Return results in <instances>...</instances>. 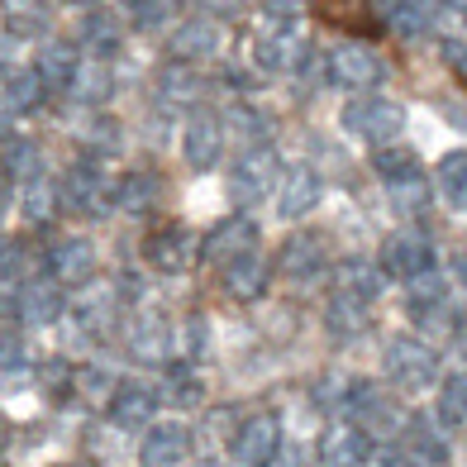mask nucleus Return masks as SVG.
<instances>
[{"label":"nucleus","instance_id":"obj_1","mask_svg":"<svg viewBox=\"0 0 467 467\" xmlns=\"http://www.w3.org/2000/svg\"><path fill=\"white\" fill-rule=\"evenodd\" d=\"M115 186L119 182H110V172H105L96 158H87V162H72L67 172H62L57 196H62V205H67L72 215L100 220V215H110V210H115Z\"/></svg>","mask_w":467,"mask_h":467},{"label":"nucleus","instance_id":"obj_2","mask_svg":"<svg viewBox=\"0 0 467 467\" xmlns=\"http://www.w3.org/2000/svg\"><path fill=\"white\" fill-rule=\"evenodd\" d=\"M381 372H387V381L396 391H424L439 381V353L424 344V338L400 334L387 344V353H381Z\"/></svg>","mask_w":467,"mask_h":467},{"label":"nucleus","instance_id":"obj_3","mask_svg":"<svg viewBox=\"0 0 467 467\" xmlns=\"http://www.w3.org/2000/svg\"><path fill=\"white\" fill-rule=\"evenodd\" d=\"M406 130V110H400L396 100H381V96H358L344 105V134L363 139L372 148H387L400 139Z\"/></svg>","mask_w":467,"mask_h":467},{"label":"nucleus","instance_id":"obj_4","mask_svg":"<svg viewBox=\"0 0 467 467\" xmlns=\"http://www.w3.org/2000/svg\"><path fill=\"white\" fill-rule=\"evenodd\" d=\"M325 77L334 81L338 91L368 96L372 87H381V81H387V62H381L377 48H368V44H334V48L325 53Z\"/></svg>","mask_w":467,"mask_h":467},{"label":"nucleus","instance_id":"obj_5","mask_svg":"<svg viewBox=\"0 0 467 467\" xmlns=\"http://www.w3.org/2000/svg\"><path fill=\"white\" fill-rule=\"evenodd\" d=\"M277 186H282V158H277V148H248V153L234 162V196H239L244 205H263L267 196H277Z\"/></svg>","mask_w":467,"mask_h":467},{"label":"nucleus","instance_id":"obj_6","mask_svg":"<svg viewBox=\"0 0 467 467\" xmlns=\"http://www.w3.org/2000/svg\"><path fill=\"white\" fill-rule=\"evenodd\" d=\"M229 453L239 467H272L282 458V420L277 415H248L229 439Z\"/></svg>","mask_w":467,"mask_h":467},{"label":"nucleus","instance_id":"obj_7","mask_svg":"<svg viewBox=\"0 0 467 467\" xmlns=\"http://www.w3.org/2000/svg\"><path fill=\"white\" fill-rule=\"evenodd\" d=\"M372 453H377V439L363 430V424H353V420L329 424V430L320 434V449H315L320 467H368Z\"/></svg>","mask_w":467,"mask_h":467},{"label":"nucleus","instance_id":"obj_8","mask_svg":"<svg viewBox=\"0 0 467 467\" xmlns=\"http://www.w3.org/2000/svg\"><path fill=\"white\" fill-rule=\"evenodd\" d=\"M381 272L396 282H415L424 272H434V244L415 229H400L381 244Z\"/></svg>","mask_w":467,"mask_h":467},{"label":"nucleus","instance_id":"obj_9","mask_svg":"<svg viewBox=\"0 0 467 467\" xmlns=\"http://www.w3.org/2000/svg\"><path fill=\"white\" fill-rule=\"evenodd\" d=\"M148 263H153L158 272H167V277H182V272L201 258V244H196V234H191L186 224H162L158 234H148Z\"/></svg>","mask_w":467,"mask_h":467},{"label":"nucleus","instance_id":"obj_10","mask_svg":"<svg viewBox=\"0 0 467 467\" xmlns=\"http://www.w3.org/2000/svg\"><path fill=\"white\" fill-rule=\"evenodd\" d=\"M224 139H229L224 119H220V115H210V110H201V115H191V119H186L182 153H186V162L196 167V172H210V167L224 158Z\"/></svg>","mask_w":467,"mask_h":467},{"label":"nucleus","instance_id":"obj_11","mask_svg":"<svg viewBox=\"0 0 467 467\" xmlns=\"http://www.w3.org/2000/svg\"><path fill=\"white\" fill-rule=\"evenodd\" d=\"M400 449H406L420 467H449V458H453L449 430H443L434 415H410L406 430H400Z\"/></svg>","mask_w":467,"mask_h":467},{"label":"nucleus","instance_id":"obj_12","mask_svg":"<svg viewBox=\"0 0 467 467\" xmlns=\"http://www.w3.org/2000/svg\"><path fill=\"white\" fill-rule=\"evenodd\" d=\"M191 453V430L182 420L148 424V434L139 443V467H182Z\"/></svg>","mask_w":467,"mask_h":467},{"label":"nucleus","instance_id":"obj_13","mask_svg":"<svg viewBox=\"0 0 467 467\" xmlns=\"http://www.w3.org/2000/svg\"><path fill=\"white\" fill-rule=\"evenodd\" d=\"M248 248H258V220H253V215H224L201 239V253H205L210 263H234Z\"/></svg>","mask_w":467,"mask_h":467},{"label":"nucleus","instance_id":"obj_14","mask_svg":"<svg viewBox=\"0 0 467 467\" xmlns=\"http://www.w3.org/2000/svg\"><path fill=\"white\" fill-rule=\"evenodd\" d=\"M48 277L57 286H87L96 277V244L91 239H57L48 248Z\"/></svg>","mask_w":467,"mask_h":467},{"label":"nucleus","instance_id":"obj_15","mask_svg":"<svg viewBox=\"0 0 467 467\" xmlns=\"http://www.w3.org/2000/svg\"><path fill=\"white\" fill-rule=\"evenodd\" d=\"M158 406L162 400L148 381H119L115 396H110V420H115V430H148Z\"/></svg>","mask_w":467,"mask_h":467},{"label":"nucleus","instance_id":"obj_16","mask_svg":"<svg viewBox=\"0 0 467 467\" xmlns=\"http://www.w3.org/2000/svg\"><path fill=\"white\" fill-rule=\"evenodd\" d=\"M325 186H320V172L315 167H286L282 172V186H277V215L282 220H306L315 205H320Z\"/></svg>","mask_w":467,"mask_h":467},{"label":"nucleus","instance_id":"obj_17","mask_svg":"<svg viewBox=\"0 0 467 467\" xmlns=\"http://www.w3.org/2000/svg\"><path fill=\"white\" fill-rule=\"evenodd\" d=\"M62 315H67V301H62V286L57 282H25L15 296V320H25V325H57Z\"/></svg>","mask_w":467,"mask_h":467},{"label":"nucleus","instance_id":"obj_18","mask_svg":"<svg viewBox=\"0 0 467 467\" xmlns=\"http://www.w3.org/2000/svg\"><path fill=\"white\" fill-rule=\"evenodd\" d=\"M220 53V25L215 19H186V25L172 29V38H167V57L172 62H205Z\"/></svg>","mask_w":467,"mask_h":467},{"label":"nucleus","instance_id":"obj_19","mask_svg":"<svg viewBox=\"0 0 467 467\" xmlns=\"http://www.w3.org/2000/svg\"><path fill=\"white\" fill-rule=\"evenodd\" d=\"M377 15H381V25H387L391 34L400 38H420V34H430L434 29V0H377Z\"/></svg>","mask_w":467,"mask_h":467},{"label":"nucleus","instance_id":"obj_20","mask_svg":"<svg viewBox=\"0 0 467 467\" xmlns=\"http://www.w3.org/2000/svg\"><path fill=\"white\" fill-rule=\"evenodd\" d=\"M449 306H453V301H449V282L434 277V272L415 277L410 291H406V310H410L415 325H439V320H449V315H453Z\"/></svg>","mask_w":467,"mask_h":467},{"label":"nucleus","instance_id":"obj_21","mask_svg":"<svg viewBox=\"0 0 467 467\" xmlns=\"http://www.w3.org/2000/svg\"><path fill=\"white\" fill-rule=\"evenodd\" d=\"M334 291L368 306V301H377V296L387 291V272H381L377 263H368V258H344L334 267Z\"/></svg>","mask_w":467,"mask_h":467},{"label":"nucleus","instance_id":"obj_22","mask_svg":"<svg viewBox=\"0 0 467 467\" xmlns=\"http://www.w3.org/2000/svg\"><path fill=\"white\" fill-rule=\"evenodd\" d=\"M0 96H5L10 115H38L48 100V87H44V77H38V67H10L0 77Z\"/></svg>","mask_w":467,"mask_h":467},{"label":"nucleus","instance_id":"obj_23","mask_svg":"<svg viewBox=\"0 0 467 467\" xmlns=\"http://www.w3.org/2000/svg\"><path fill=\"white\" fill-rule=\"evenodd\" d=\"M277 267H282L286 282H315V277L325 272V248H320V239H310V234H296V239H286Z\"/></svg>","mask_w":467,"mask_h":467},{"label":"nucleus","instance_id":"obj_24","mask_svg":"<svg viewBox=\"0 0 467 467\" xmlns=\"http://www.w3.org/2000/svg\"><path fill=\"white\" fill-rule=\"evenodd\" d=\"M224 286H229V296H239V301H258L267 291V258L258 248L239 253L234 263H224Z\"/></svg>","mask_w":467,"mask_h":467},{"label":"nucleus","instance_id":"obj_25","mask_svg":"<svg viewBox=\"0 0 467 467\" xmlns=\"http://www.w3.org/2000/svg\"><path fill=\"white\" fill-rule=\"evenodd\" d=\"M81 44H87L96 62H110L124 48V19H115L110 10H91L81 19Z\"/></svg>","mask_w":467,"mask_h":467},{"label":"nucleus","instance_id":"obj_26","mask_svg":"<svg viewBox=\"0 0 467 467\" xmlns=\"http://www.w3.org/2000/svg\"><path fill=\"white\" fill-rule=\"evenodd\" d=\"M38 77H44V87H48V96L53 91H72V81H77V72H81V57H77V48L72 44H44L38 48Z\"/></svg>","mask_w":467,"mask_h":467},{"label":"nucleus","instance_id":"obj_27","mask_svg":"<svg viewBox=\"0 0 467 467\" xmlns=\"http://www.w3.org/2000/svg\"><path fill=\"white\" fill-rule=\"evenodd\" d=\"M158 400H162V406H172V410H191V406H201V400H205V381H201V372L191 368V363H186V368H167Z\"/></svg>","mask_w":467,"mask_h":467},{"label":"nucleus","instance_id":"obj_28","mask_svg":"<svg viewBox=\"0 0 467 467\" xmlns=\"http://www.w3.org/2000/svg\"><path fill=\"white\" fill-rule=\"evenodd\" d=\"M201 91H205V81H201V72L191 67V62H167V67L158 72L162 105H186V100H196Z\"/></svg>","mask_w":467,"mask_h":467},{"label":"nucleus","instance_id":"obj_29","mask_svg":"<svg viewBox=\"0 0 467 467\" xmlns=\"http://www.w3.org/2000/svg\"><path fill=\"white\" fill-rule=\"evenodd\" d=\"M434 420L443 424V430H462V424H467V372H453V377L439 381Z\"/></svg>","mask_w":467,"mask_h":467},{"label":"nucleus","instance_id":"obj_30","mask_svg":"<svg viewBox=\"0 0 467 467\" xmlns=\"http://www.w3.org/2000/svg\"><path fill=\"white\" fill-rule=\"evenodd\" d=\"M325 329L338 338V344H348V338L368 334V306H363V301H348V296H334L329 310H325Z\"/></svg>","mask_w":467,"mask_h":467},{"label":"nucleus","instance_id":"obj_31","mask_svg":"<svg viewBox=\"0 0 467 467\" xmlns=\"http://www.w3.org/2000/svg\"><path fill=\"white\" fill-rule=\"evenodd\" d=\"M153 205H158V177L130 172L115 186V210H124V215H148Z\"/></svg>","mask_w":467,"mask_h":467},{"label":"nucleus","instance_id":"obj_32","mask_svg":"<svg viewBox=\"0 0 467 467\" xmlns=\"http://www.w3.org/2000/svg\"><path fill=\"white\" fill-rule=\"evenodd\" d=\"M29 372L34 363L19 329H0V387H19V381H29Z\"/></svg>","mask_w":467,"mask_h":467},{"label":"nucleus","instance_id":"obj_33","mask_svg":"<svg viewBox=\"0 0 467 467\" xmlns=\"http://www.w3.org/2000/svg\"><path fill=\"white\" fill-rule=\"evenodd\" d=\"M57 201H62L57 196V182H48V172L19 186V210H25V220H34V224H44L53 210H57Z\"/></svg>","mask_w":467,"mask_h":467},{"label":"nucleus","instance_id":"obj_34","mask_svg":"<svg viewBox=\"0 0 467 467\" xmlns=\"http://www.w3.org/2000/svg\"><path fill=\"white\" fill-rule=\"evenodd\" d=\"M439 196L453 210H467V148H458V153L439 162Z\"/></svg>","mask_w":467,"mask_h":467},{"label":"nucleus","instance_id":"obj_35","mask_svg":"<svg viewBox=\"0 0 467 467\" xmlns=\"http://www.w3.org/2000/svg\"><path fill=\"white\" fill-rule=\"evenodd\" d=\"M372 172L381 177V186H387V182H400V177H415L420 158L410 153V148H400V143H387V148L372 153Z\"/></svg>","mask_w":467,"mask_h":467},{"label":"nucleus","instance_id":"obj_36","mask_svg":"<svg viewBox=\"0 0 467 467\" xmlns=\"http://www.w3.org/2000/svg\"><path fill=\"white\" fill-rule=\"evenodd\" d=\"M5 172H10L15 186H25V182H34V177H44V153H38V143L15 139V143L5 148Z\"/></svg>","mask_w":467,"mask_h":467},{"label":"nucleus","instance_id":"obj_37","mask_svg":"<svg viewBox=\"0 0 467 467\" xmlns=\"http://www.w3.org/2000/svg\"><path fill=\"white\" fill-rule=\"evenodd\" d=\"M130 348L139 358H153V363H158V358H167V348H172V329L143 315V320H134V329H130Z\"/></svg>","mask_w":467,"mask_h":467},{"label":"nucleus","instance_id":"obj_38","mask_svg":"<svg viewBox=\"0 0 467 467\" xmlns=\"http://www.w3.org/2000/svg\"><path fill=\"white\" fill-rule=\"evenodd\" d=\"M81 143L96 153V162L100 158H115L119 148H124V134H119V119H110V115H96L87 130H81Z\"/></svg>","mask_w":467,"mask_h":467},{"label":"nucleus","instance_id":"obj_39","mask_svg":"<svg viewBox=\"0 0 467 467\" xmlns=\"http://www.w3.org/2000/svg\"><path fill=\"white\" fill-rule=\"evenodd\" d=\"M72 96L77 100H87V105H100V100H110V67L105 62H81V72L72 81Z\"/></svg>","mask_w":467,"mask_h":467},{"label":"nucleus","instance_id":"obj_40","mask_svg":"<svg viewBox=\"0 0 467 467\" xmlns=\"http://www.w3.org/2000/svg\"><path fill=\"white\" fill-rule=\"evenodd\" d=\"M387 196H391V205L400 210V215H420V210L430 205V182H424V172L387 182Z\"/></svg>","mask_w":467,"mask_h":467},{"label":"nucleus","instance_id":"obj_41","mask_svg":"<svg viewBox=\"0 0 467 467\" xmlns=\"http://www.w3.org/2000/svg\"><path fill=\"white\" fill-rule=\"evenodd\" d=\"M124 10H130V25L134 29L153 34V29H162L167 19L177 15V0H124Z\"/></svg>","mask_w":467,"mask_h":467},{"label":"nucleus","instance_id":"obj_42","mask_svg":"<svg viewBox=\"0 0 467 467\" xmlns=\"http://www.w3.org/2000/svg\"><path fill=\"white\" fill-rule=\"evenodd\" d=\"M25 282H34V258L19 244H5L0 248V286H25Z\"/></svg>","mask_w":467,"mask_h":467},{"label":"nucleus","instance_id":"obj_43","mask_svg":"<svg viewBox=\"0 0 467 467\" xmlns=\"http://www.w3.org/2000/svg\"><path fill=\"white\" fill-rule=\"evenodd\" d=\"M72 387L81 391V396H87V400H105V406H110V396H115V387H119V381L110 377V372H105V368H81L77 377H72Z\"/></svg>","mask_w":467,"mask_h":467},{"label":"nucleus","instance_id":"obj_44","mask_svg":"<svg viewBox=\"0 0 467 467\" xmlns=\"http://www.w3.org/2000/svg\"><path fill=\"white\" fill-rule=\"evenodd\" d=\"M224 130H239L244 139H263L272 130V119L258 110V105H234V110L224 115Z\"/></svg>","mask_w":467,"mask_h":467},{"label":"nucleus","instance_id":"obj_45","mask_svg":"<svg viewBox=\"0 0 467 467\" xmlns=\"http://www.w3.org/2000/svg\"><path fill=\"white\" fill-rule=\"evenodd\" d=\"M182 353H186V363H201V358L210 353V325H205V315H191V320L182 325Z\"/></svg>","mask_w":467,"mask_h":467},{"label":"nucleus","instance_id":"obj_46","mask_svg":"<svg viewBox=\"0 0 467 467\" xmlns=\"http://www.w3.org/2000/svg\"><path fill=\"white\" fill-rule=\"evenodd\" d=\"M72 315L81 320V329H105V325H110V296H100V301L87 296V301L72 306Z\"/></svg>","mask_w":467,"mask_h":467},{"label":"nucleus","instance_id":"obj_47","mask_svg":"<svg viewBox=\"0 0 467 467\" xmlns=\"http://www.w3.org/2000/svg\"><path fill=\"white\" fill-rule=\"evenodd\" d=\"M258 5H263L272 19H282V25H291V19L301 15V5H306V0H258Z\"/></svg>","mask_w":467,"mask_h":467},{"label":"nucleus","instance_id":"obj_48","mask_svg":"<svg viewBox=\"0 0 467 467\" xmlns=\"http://www.w3.org/2000/svg\"><path fill=\"white\" fill-rule=\"evenodd\" d=\"M368 467H420V462H415L406 449H377Z\"/></svg>","mask_w":467,"mask_h":467},{"label":"nucleus","instance_id":"obj_49","mask_svg":"<svg viewBox=\"0 0 467 467\" xmlns=\"http://www.w3.org/2000/svg\"><path fill=\"white\" fill-rule=\"evenodd\" d=\"M443 57H449V67L467 77V38H443Z\"/></svg>","mask_w":467,"mask_h":467},{"label":"nucleus","instance_id":"obj_50","mask_svg":"<svg viewBox=\"0 0 467 467\" xmlns=\"http://www.w3.org/2000/svg\"><path fill=\"white\" fill-rule=\"evenodd\" d=\"M0 5H5L10 15H15V10H25V15H34V5H38V0H0Z\"/></svg>","mask_w":467,"mask_h":467},{"label":"nucleus","instance_id":"obj_51","mask_svg":"<svg viewBox=\"0 0 467 467\" xmlns=\"http://www.w3.org/2000/svg\"><path fill=\"white\" fill-rule=\"evenodd\" d=\"M282 462V458H277ZM277 462H272V467H277ZM282 467H306V458H301V449H286V462Z\"/></svg>","mask_w":467,"mask_h":467},{"label":"nucleus","instance_id":"obj_52","mask_svg":"<svg viewBox=\"0 0 467 467\" xmlns=\"http://www.w3.org/2000/svg\"><path fill=\"white\" fill-rule=\"evenodd\" d=\"M449 10H453V15H462V19H467V0H449Z\"/></svg>","mask_w":467,"mask_h":467},{"label":"nucleus","instance_id":"obj_53","mask_svg":"<svg viewBox=\"0 0 467 467\" xmlns=\"http://www.w3.org/2000/svg\"><path fill=\"white\" fill-rule=\"evenodd\" d=\"M5 439H10V430H5V420H0V449H5Z\"/></svg>","mask_w":467,"mask_h":467},{"label":"nucleus","instance_id":"obj_54","mask_svg":"<svg viewBox=\"0 0 467 467\" xmlns=\"http://www.w3.org/2000/svg\"><path fill=\"white\" fill-rule=\"evenodd\" d=\"M191 467H224V462H215V458H205V462H191Z\"/></svg>","mask_w":467,"mask_h":467},{"label":"nucleus","instance_id":"obj_55","mask_svg":"<svg viewBox=\"0 0 467 467\" xmlns=\"http://www.w3.org/2000/svg\"><path fill=\"white\" fill-rule=\"evenodd\" d=\"M62 5H91V0H62Z\"/></svg>","mask_w":467,"mask_h":467},{"label":"nucleus","instance_id":"obj_56","mask_svg":"<svg viewBox=\"0 0 467 467\" xmlns=\"http://www.w3.org/2000/svg\"><path fill=\"white\" fill-rule=\"evenodd\" d=\"M0 215H5V191H0Z\"/></svg>","mask_w":467,"mask_h":467},{"label":"nucleus","instance_id":"obj_57","mask_svg":"<svg viewBox=\"0 0 467 467\" xmlns=\"http://www.w3.org/2000/svg\"><path fill=\"white\" fill-rule=\"evenodd\" d=\"M0 467H5V462H0Z\"/></svg>","mask_w":467,"mask_h":467}]
</instances>
